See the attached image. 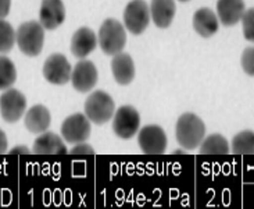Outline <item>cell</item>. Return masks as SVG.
<instances>
[{
	"label": "cell",
	"mask_w": 254,
	"mask_h": 209,
	"mask_svg": "<svg viewBox=\"0 0 254 209\" xmlns=\"http://www.w3.org/2000/svg\"><path fill=\"white\" fill-rule=\"evenodd\" d=\"M206 135V125L203 120L193 114L184 113L175 125V137L178 144L186 151H192L201 144Z\"/></svg>",
	"instance_id": "obj_1"
},
{
	"label": "cell",
	"mask_w": 254,
	"mask_h": 209,
	"mask_svg": "<svg viewBox=\"0 0 254 209\" xmlns=\"http://www.w3.org/2000/svg\"><path fill=\"white\" fill-rule=\"evenodd\" d=\"M127 43V32L124 25L116 18L103 21L97 34V45L106 55L116 56L123 52Z\"/></svg>",
	"instance_id": "obj_2"
},
{
	"label": "cell",
	"mask_w": 254,
	"mask_h": 209,
	"mask_svg": "<svg viewBox=\"0 0 254 209\" xmlns=\"http://www.w3.org/2000/svg\"><path fill=\"white\" fill-rule=\"evenodd\" d=\"M15 41H17L18 49L24 55L35 57L39 55L43 49L45 28L42 27V24L38 21L22 22L15 32Z\"/></svg>",
	"instance_id": "obj_3"
},
{
	"label": "cell",
	"mask_w": 254,
	"mask_h": 209,
	"mask_svg": "<svg viewBox=\"0 0 254 209\" xmlns=\"http://www.w3.org/2000/svg\"><path fill=\"white\" fill-rule=\"evenodd\" d=\"M116 113V104L113 98L103 91H95L85 102V116L90 123L102 125L113 118Z\"/></svg>",
	"instance_id": "obj_4"
},
{
	"label": "cell",
	"mask_w": 254,
	"mask_h": 209,
	"mask_svg": "<svg viewBox=\"0 0 254 209\" xmlns=\"http://www.w3.org/2000/svg\"><path fill=\"white\" fill-rule=\"evenodd\" d=\"M139 127H140L139 111L130 104H124L118 107L113 116V130L120 138L130 139L135 134H137Z\"/></svg>",
	"instance_id": "obj_5"
},
{
	"label": "cell",
	"mask_w": 254,
	"mask_h": 209,
	"mask_svg": "<svg viewBox=\"0 0 254 209\" xmlns=\"http://www.w3.org/2000/svg\"><path fill=\"white\" fill-rule=\"evenodd\" d=\"M150 22V7L144 0H132L124 10L125 28L130 34H143Z\"/></svg>",
	"instance_id": "obj_6"
},
{
	"label": "cell",
	"mask_w": 254,
	"mask_h": 209,
	"mask_svg": "<svg viewBox=\"0 0 254 209\" xmlns=\"http://www.w3.org/2000/svg\"><path fill=\"white\" fill-rule=\"evenodd\" d=\"M27 111V98L17 90H6L0 95V114L6 123H17Z\"/></svg>",
	"instance_id": "obj_7"
},
{
	"label": "cell",
	"mask_w": 254,
	"mask_h": 209,
	"mask_svg": "<svg viewBox=\"0 0 254 209\" xmlns=\"http://www.w3.org/2000/svg\"><path fill=\"white\" fill-rule=\"evenodd\" d=\"M137 144L146 155H161L167 149V135L160 125H144L139 130Z\"/></svg>",
	"instance_id": "obj_8"
},
{
	"label": "cell",
	"mask_w": 254,
	"mask_h": 209,
	"mask_svg": "<svg viewBox=\"0 0 254 209\" xmlns=\"http://www.w3.org/2000/svg\"><path fill=\"white\" fill-rule=\"evenodd\" d=\"M72 67L67 57L62 53H53L43 64V77L53 85H64L71 80Z\"/></svg>",
	"instance_id": "obj_9"
},
{
	"label": "cell",
	"mask_w": 254,
	"mask_h": 209,
	"mask_svg": "<svg viewBox=\"0 0 254 209\" xmlns=\"http://www.w3.org/2000/svg\"><path fill=\"white\" fill-rule=\"evenodd\" d=\"M90 121L82 113L71 114L63 121L62 137L69 144L85 142L90 137Z\"/></svg>",
	"instance_id": "obj_10"
},
{
	"label": "cell",
	"mask_w": 254,
	"mask_h": 209,
	"mask_svg": "<svg viewBox=\"0 0 254 209\" xmlns=\"http://www.w3.org/2000/svg\"><path fill=\"white\" fill-rule=\"evenodd\" d=\"M97 69L90 60H81L75 64L71 73V83L78 92H89L97 84Z\"/></svg>",
	"instance_id": "obj_11"
},
{
	"label": "cell",
	"mask_w": 254,
	"mask_h": 209,
	"mask_svg": "<svg viewBox=\"0 0 254 209\" xmlns=\"http://www.w3.org/2000/svg\"><path fill=\"white\" fill-rule=\"evenodd\" d=\"M65 20V7L63 0H42L39 22L49 31L59 28Z\"/></svg>",
	"instance_id": "obj_12"
},
{
	"label": "cell",
	"mask_w": 254,
	"mask_h": 209,
	"mask_svg": "<svg viewBox=\"0 0 254 209\" xmlns=\"http://www.w3.org/2000/svg\"><path fill=\"white\" fill-rule=\"evenodd\" d=\"M246 11L243 0H218L217 17L224 27H234L242 20Z\"/></svg>",
	"instance_id": "obj_13"
},
{
	"label": "cell",
	"mask_w": 254,
	"mask_h": 209,
	"mask_svg": "<svg viewBox=\"0 0 254 209\" xmlns=\"http://www.w3.org/2000/svg\"><path fill=\"white\" fill-rule=\"evenodd\" d=\"M97 46L96 34L88 27L76 29L71 39V52L78 59H85Z\"/></svg>",
	"instance_id": "obj_14"
},
{
	"label": "cell",
	"mask_w": 254,
	"mask_h": 209,
	"mask_svg": "<svg viewBox=\"0 0 254 209\" xmlns=\"http://www.w3.org/2000/svg\"><path fill=\"white\" fill-rule=\"evenodd\" d=\"M50 123H52L50 111L43 104H35L31 109H28V111H25L24 124L28 131L32 134H42L48 131Z\"/></svg>",
	"instance_id": "obj_15"
},
{
	"label": "cell",
	"mask_w": 254,
	"mask_h": 209,
	"mask_svg": "<svg viewBox=\"0 0 254 209\" xmlns=\"http://www.w3.org/2000/svg\"><path fill=\"white\" fill-rule=\"evenodd\" d=\"M193 28L200 36L210 38L214 34H217L220 28V20L211 8L201 7L193 15Z\"/></svg>",
	"instance_id": "obj_16"
},
{
	"label": "cell",
	"mask_w": 254,
	"mask_h": 209,
	"mask_svg": "<svg viewBox=\"0 0 254 209\" xmlns=\"http://www.w3.org/2000/svg\"><path fill=\"white\" fill-rule=\"evenodd\" d=\"M32 152L35 155H65L68 151L57 134L45 131L35 139Z\"/></svg>",
	"instance_id": "obj_17"
},
{
	"label": "cell",
	"mask_w": 254,
	"mask_h": 209,
	"mask_svg": "<svg viewBox=\"0 0 254 209\" xmlns=\"http://www.w3.org/2000/svg\"><path fill=\"white\" fill-rule=\"evenodd\" d=\"M114 80L120 85H128L135 78V63L128 53H118L111 60Z\"/></svg>",
	"instance_id": "obj_18"
},
{
	"label": "cell",
	"mask_w": 254,
	"mask_h": 209,
	"mask_svg": "<svg viewBox=\"0 0 254 209\" xmlns=\"http://www.w3.org/2000/svg\"><path fill=\"white\" fill-rule=\"evenodd\" d=\"M177 6L174 0H151L150 15L158 28H168L174 21Z\"/></svg>",
	"instance_id": "obj_19"
},
{
	"label": "cell",
	"mask_w": 254,
	"mask_h": 209,
	"mask_svg": "<svg viewBox=\"0 0 254 209\" xmlns=\"http://www.w3.org/2000/svg\"><path fill=\"white\" fill-rule=\"evenodd\" d=\"M228 139L221 134H211L201 141L200 153L201 155H227L229 153Z\"/></svg>",
	"instance_id": "obj_20"
},
{
	"label": "cell",
	"mask_w": 254,
	"mask_h": 209,
	"mask_svg": "<svg viewBox=\"0 0 254 209\" xmlns=\"http://www.w3.org/2000/svg\"><path fill=\"white\" fill-rule=\"evenodd\" d=\"M231 151L235 155H254V131L243 130L232 138Z\"/></svg>",
	"instance_id": "obj_21"
},
{
	"label": "cell",
	"mask_w": 254,
	"mask_h": 209,
	"mask_svg": "<svg viewBox=\"0 0 254 209\" xmlns=\"http://www.w3.org/2000/svg\"><path fill=\"white\" fill-rule=\"evenodd\" d=\"M15 81H17V70L14 63L6 56H0V91L11 88Z\"/></svg>",
	"instance_id": "obj_22"
},
{
	"label": "cell",
	"mask_w": 254,
	"mask_h": 209,
	"mask_svg": "<svg viewBox=\"0 0 254 209\" xmlns=\"http://www.w3.org/2000/svg\"><path fill=\"white\" fill-rule=\"evenodd\" d=\"M15 43V31L10 22L0 20V53H8Z\"/></svg>",
	"instance_id": "obj_23"
},
{
	"label": "cell",
	"mask_w": 254,
	"mask_h": 209,
	"mask_svg": "<svg viewBox=\"0 0 254 209\" xmlns=\"http://www.w3.org/2000/svg\"><path fill=\"white\" fill-rule=\"evenodd\" d=\"M243 35L249 42H254V7L245 11L242 17Z\"/></svg>",
	"instance_id": "obj_24"
},
{
	"label": "cell",
	"mask_w": 254,
	"mask_h": 209,
	"mask_svg": "<svg viewBox=\"0 0 254 209\" xmlns=\"http://www.w3.org/2000/svg\"><path fill=\"white\" fill-rule=\"evenodd\" d=\"M242 69L249 76L254 77V48H246L242 53Z\"/></svg>",
	"instance_id": "obj_25"
},
{
	"label": "cell",
	"mask_w": 254,
	"mask_h": 209,
	"mask_svg": "<svg viewBox=\"0 0 254 209\" xmlns=\"http://www.w3.org/2000/svg\"><path fill=\"white\" fill-rule=\"evenodd\" d=\"M69 153H72V155H95V149L85 142H79L69 151Z\"/></svg>",
	"instance_id": "obj_26"
},
{
	"label": "cell",
	"mask_w": 254,
	"mask_h": 209,
	"mask_svg": "<svg viewBox=\"0 0 254 209\" xmlns=\"http://www.w3.org/2000/svg\"><path fill=\"white\" fill-rule=\"evenodd\" d=\"M10 7H11V0H0V20L7 17V14L10 13Z\"/></svg>",
	"instance_id": "obj_27"
},
{
	"label": "cell",
	"mask_w": 254,
	"mask_h": 209,
	"mask_svg": "<svg viewBox=\"0 0 254 209\" xmlns=\"http://www.w3.org/2000/svg\"><path fill=\"white\" fill-rule=\"evenodd\" d=\"M7 145H8V142H7L6 134H4V131H3V130L0 128V155L6 153Z\"/></svg>",
	"instance_id": "obj_28"
},
{
	"label": "cell",
	"mask_w": 254,
	"mask_h": 209,
	"mask_svg": "<svg viewBox=\"0 0 254 209\" xmlns=\"http://www.w3.org/2000/svg\"><path fill=\"white\" fill-rule=\"evenodd\" d=\"M31 152L29 149H28L27 146H24V145H18V146H15V148H13L11 151H10V153L11 155H28V153Z\"/></svg>",
	"instance_id": "obj_29"
},
{
	"label": "cell",
	"mask_w": 254,
	"mask_h": 209,
	"mask_svg": "<svg viewBox=\"0 0 254 209\" xmlns=\"http://www.w3.org/2000/svg\"><path fill=\"white\" fill-rule=\"evenodd\" d=\"M181 1H189V0H181Z\"/></svg>",
	"instance_id": "obj_30"
}]
</instances>
